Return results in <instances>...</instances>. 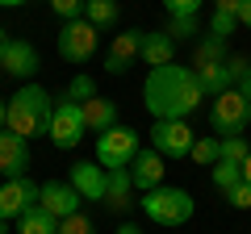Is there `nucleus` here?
Segmentation results:
<instances>
[{
    "label": "nucleus",
    "instance_id": "obj_1",
    "mask_svg": "<svg viewBox=\"0 0 251 234\" xmlns=\"http://www.w3.org/2000/svg\"><path fill=\"white\" fill-rule=\"evenodd\" d=\"M201 100H205V88L197 80V67L163 63L151 67L143 80V105L155 121H188L201 109Z\"/></svg>",
    "mask_w": 251,
    "mask_h": 234
},
{
    "label": "nucleus",
    "instance_id": "obj_2",
    "mask_svg": "<svg viewBox=\"0 0 251 234\" xmlns=\"http://www.w3.org/2000/svg\"><path fill=\"white\" fill-rule=\"evenodd\" d=\"M50 117H54V96L42 84H21L9 96V126L4 130H13L29 142V138L50 134Z\"/></svg>",
    "mask_w": 251,
    "mask_h": 234
},
{
    "label": "nucleus",
    "instance_id": "obj_3",
    "mask_svg": "<svg viewBox=\"0 0 251 234\" xmlns=\"http://www.w3.org/2000/svg\"><path fill=\"white\" fill-rule=\"evenodd\" d=\"M197 201L188 188H172V184H159V188L143 192V213L151 217L155 226H184L193 217Z\"/></svg>",
    "mask_w": 251,
    "mask_h": 234
},
{
    "label": "nucleus",
    "instance_id": "obj_4",
    "mask_svg": "<svg viewBox=\"0 0 251 234\" xmlns=\"http://www.w3.org/2000/svg\"><path fill=\"white\" fill-rule=\"evenodd\" d=\"M138 151H143V138H138V130H130V126H113V130H105V134H97V163L105 171L130 167Z\"/></svg>",
    "mask_w": 251,
    "mask_h": 234
},
{
    "label": "nucleus",
    "instance_id": "obj_5",
    "mask_svg": "<svg viewBox=\"0 0 251 234\" xmlns=\"http://www.w3.org/2000/svg\"><path fill=\"white\" fill-rule=\"evenodd\" d=\"M84 134H88V126H84V105L72 96L54 100V117H50V142L59 146V151H75V146L84 142Z\"/></svg>",
    "mask_w": 251,
    "mask_h": 234
},
{
    "label": "nucleus",
    "instance_id": "obj_6",
    "mask_svg": "<svg viewBox=\"0 0 251 234\" xmlns=\"http://www.w3.org/2000/svg\"><path fill=\"white\" fill-rule=\"evenodd\" d=\"M97 42H100V29L92 25L88 17L67 21V25L59 29V59L80 67V63H88L92 54H97Z\"/></svg>",
    "mask_w": 251,
    "mask_h": 234
},
{
    "label": "nucleus",
    "instance_id": "obj_7",
    "mask_svg": "<svg viewBox=\"0 0 251 234\" xmlns=\"http://www.w3.org/2000/svg\"><path fill=\"white\" fill-rule=\"evenodd\" d=\"M247 117H251V105L243 100V92H239V88H230V92H222V96L209 100V126H214V134H218V138L243 134Z\"/></svg>",
    "mask_w": 251,
    "mask_h": 234
},
{
    "label": "nucleus",
    "instance_id": "obj_8",
    "mask_svg": "<svg viewBox=\"0 0 251 234\" xmlns=\"http://www.w3.org/2000/svg\"><path fill=\"white\" fill-rule=\"evenodd\" d=\"M42 197V184H34L29 176H13V180L0 184V222H17L21 213L38 205Z\"/></svg>",
    "mask_w": 251,
    "mask_h": 234
},
{
    "label": "nucleus",
    "instance_id": "obj_9",
    "mask_svg": "<svg viewBox=\"0 0 251 234\" xmlns=\"http://www.w3.org/2000/svg\"><path fill=\"white\" fill-rule=\"evenodd\" d=\"M193 142H197V134H193L188 121H155L151 126V146L163 159H184V155H193Z\"/></svg>",
    "mask_w": 251,
    "mask_h": 234
},
{
    "label": "nucleus",
    "instance_id": "obj_10",
    "mask_svg": "<svg viewBox=\"0 0 251 234\" xmlns=\"http://www.w3.org/2000/svg\"><path fill=\"white\" fill-rule=\"evenodd\" d=\"M67 184L80 192L84 201H105V184H109V171L100 167L97 159H75L72 171H67Z\"/></svg>",
    "mask_w": 251,
    "mask_h": 234
},
{
    "label": "nucleus",
    "instance_id": "obj_11",
    "mask_svg": "<svg viewBox=\"0 0 251 234\" xmlns=\"http://www.w3.org/2000/svg\"><path fill=\"white\" fill-rule=\"evenodd\" d=\"M163 155L155 151V146H143V151L134 155V163H130V180H134V188L138 192H151V188H159L163 184Z\"/></svg>",
    "mask_w": 251,
    "mask_h": 234
},
{
    "label": "nucleus",
    "instance_id": "obj_12",
    "mask_svg": "<svg viewBox=\"0 0 251 234\" xmlns=\"http://www.w3.org/2000/svg\"><path fill=\"white\" fill-rule=\"evenodd\" d=\"M38 201H42L46 213H54V217L63 222V217L80 213V201H84V197H80V192H75L67 180H46V184H42V197H38Z\"/></svg>",
    "mask_w": 251,
    "mask_h": 234
},
{
    "label": "nucleus",
    "instance_id": "obj_13",
    "mask_svg": "<svg viewBox=\"0 0 251 234\" xmlns=\"http://www.w3.org/2000/svg\"><path fill=\"white\" fill-rule=\"evenodd\" d=\"M29 167V142L13 130H0V176L13 180V176H25Z\"/></svg>",
    "mask_w": 251,
    "mask_h": 234
},
{
    "label": "nucleus",
    "instance_id": "obj_14",
    "mask_svg": "<svg viewBox=\"0 0 251 234\" xmlns=\"http://www.w3.org/2000/svg\"><path fill=\"white\" fill-rule=\"evenodd\" d=\"M0 67H4V75H17V80H29V75L38 71V50L25 42V38H13L9 46H4V54H0Z\"/></svg>",
    "mask_w": 251,
    "mask_h": 234
},
{
    "label": "nucleus",
    "instance_id": "obj_15",
    "mask_svg": "<svg viewBox=\"0 0 251 234\" xmlns=\"http://www.w3.org/2000/svg\"><path fill=\"white\" fill-rule=\"evenodd\" d=\"M100 205L109 213H126L134 205V180H130V167H113L109 171V184H105V201Z\"/></svg>",
    "mask_w": 251,
    "mask_h": 234
},
{
    "label": "nucleus",
    "instance_id": "obj_16",
    "mask_svg": "<svg viewBox=\"0 0 251 234\" xmlns=\"http://www.w3.org/2000/svg\"><path fill=\"white\" fill-rule=\"evenodd\" d=\"M147 67H163L176 63V42H172L163 29H143V54H138Z\"/></svg>",
    "mask_w": 251,
    "mask_h": 234
},
{
    "label": "nucleus",
    "instance_id": "obj_17",
    "mask_svg": "<svg viewBox=\"0 0 251 234\" xmlns=\"http://www.w3.org/2000/svg\"><path fill=\"white\" fill-rule=\"evenodd\" d=\"M84 126H88V134H105V130L122 126V121H117V105L105 100V96L84 100Z\"/></svg>",
    "mask_w": 251,
    "mask_h": 234
},
{
    "label": "nucleus",
    "instance_id": "obj_18",
    "mask_svg": "<svg viewBox=\"0 0 251 234\" xmlns=\"http://www.w3.org/2000/svg\"><path fill=\"white\" fill-rule=\"evenodd\" d=\"M17 234H59V217L46 213L42 201H38L29 213H21V217H17Z\"/></svg>",
    "mask_w": 251,
    "mask_h": 234
},
{
    "label": "nucleus",
    "instance_id": "obj_19",
    "mask_svg": "<svg viewBox=\"0 0 251 234\" xmlns=\"http://www.w3.org/2000/svg\"><path fill=\"white\" fill-rule=\"evenodd\" d=\"M230 59V50H226V42L222 38H214V34H205L197 42V54H193V67H214V63H226Z\"/></svg>",
    "mask_w": 251,
    "mask_h": 234
},
{
    "label": "nucleus",
    "instance_id": "obj_20",
    "mask_svg": "<svg viewBox=\"0 0 251 234\" xmlns=\"http://www.w3.org/2000/svg\"><path fill=\"white\" fill-rule=\"evenodd\" d=\"M109 54L122 59V63H134L138 54H143V29H122L113 38V46H109Z\"/></svg>",
    "mask_w": 251,
    "mask_h": 234
},
{
    "label": "nucleus",
    "instance_id": "obj_21",
    "mask_svg": "<svg viewBox=\"0 0 251 234\" xmlns=\"http://www.w3.org/2000/svg\"><path fill=\"white\" fill-rule=\"evenodd\" d=\"M84 17H88L97 29H113V25H117V17H122V9H117V0H88Z\"/></svg>",
    "mask_w": 251,
    "mask_h": 234
},
{
    "label": "nucleus",
    "instance_id": "obj_22",
    "mask_svg": "<svg viewBox=\"0 0 251 234\" xmlns=\"http://www.w3.org/2000/svg\"><path fill=\"white\" fill-rule=\"evenodd\" d=\"M193 163H201V167H214V163H222V138L218 134H201L197 142H193V155H188Z\"/></svg>",
    "mask_w": 251,
    "mask_h": 234
},
{
    "label": "nucleus",
    "instance_id": "obj_23",
    "mask_svg": "<svg viewBox=\"0 0 251 234\" xmlns=\"http://www.w3.org/2000/svg\"><path fill=\"white\" fill-rule=\"evenodd\" d=\"M209 180H214L222 192H230L234 184L243 180V167H239V163H226V159H222V163H214V167H209Z\"/></svg>",
    "mask_w": 251,
    "mask_h": 234
},
{
    "label": "nucleus",
    "instance_id": "obj_24",
    "mask_svg": "<svg viewBox=\"0 0 251 234\" xmlns=\"http://www.w3.org/2000/svg\"><path fill=\"white\" fill-rule=\"evenodd\" d=\"M163 34H168L172 42H180V38H197V34H201V21H197V17H168Z\"/></svg>",
    "mask_w": 251,
    "mask_h": 234
},
{
    "label": "nucleus",
    "instance_id": "obj_25",
    "mask_svg": "<svg viewBox=\"0 0 251 234\" xmlns=\"http://www.w3.org/2000/svg\"><path fill=\"white\" fill-rule=\"evenodd\" d=\"M247 155H251V142H247L243 134L222 138V159H226V163H239V167H243V163H247Z\"/></svg>",
    "mask_w": 251,
    "mask_h": 234
},
{
    "label": "nucleus",
    "instance_id": "obj_26",
    "mask_svg": "<svg viewBox=\"0 0 251 234\" xmlns=\"http://www.w3.org/2000/svg\"><path fill=\"white\" fill-rule=\"evenodd\" d=\"M63 96H72V100H80V105H84V100L100 96V92H97V80H92V75H75V80L67 84V92H63Z\"/></svg>",
    "mask_w": 251,
    "mask_h": 234
},
{
    "label": "nucleus",
    "instance_id": "obj_27",
    "mask_svg": "<svg viewBox=\"0 0 251 234\" xmlns=\"http://www.w3.org/2000/svg\"><path fill=\"white\" fill-rule=\"evenodd\" d=\"M59 234H97V226H92L88 213H72L59 222Z\"/></svg>",
    "mask_w": 251,
    "mask_h": 234
},
{
    "label": "nucleus",
    "instance_id": "obj_28",
    "mask_svg": "<svg viewBox=\"0 0 251 234\" xmlns=\"http://www.w3.org/2000/svg\"><path fill=\"white\" fill-rule=\"evenodd\" d=\"M50 9L59 13L63 21H80L84 9H88V0H50Z\"/></svg>",
    "mask_w": 251,
    "mask_h": 234
},
{
    "label": "nucleus",
    "instance_id": "obj_29",
    "mask_svg": "<svg viewBox=\"0 0 251 234\" xmlns=\"http://www.w3.org/2000/svg\"><path fill=\"white\" fill-rule=\"evenodd\" d=\"M201 4L205 0H163V9H168V17H197Z\"/></svg>",
    "mask_w": 251,
    "mask_h": 234
},
{
    "label": "nucleus",
    "instance_id": "obj_30",
    "mask_svg": "<svg viewBox=\"0 0 251 234\" xmlns=\"http://www.w3.org/2000/svg\"><path fill=\"white\" fill-rule=\"evenodd\" d=\"M234 29H239V17H230V13H214V21H209V34H214V38L226 42Z\"/></svg>",
    "mask_w": 251,
    "mask_h": 234
},
{
    "label": "nucleus",
    "instance_id": "obj_31",
    "mask_svg": "<svg viewBox=\"0 0 251 234\" xmlns=\"http://www.w3.org/2000/svg\"><path fill=\"white\" fill-rule=\"evenodd\" d=\"M222 197L230 201V209H251V184H247V180H239L230 192H222Z\"/></svg>",
    "mask_w": 251,
    "mask_h": 234
},
{
    "label": "nucleus",
    "instance_id": "obj_32",
    "mask_svg": "<svg viewBox=\"0 0 251 234\" xmlns=\"http://www.w3.org/2000/svg\"><path fill=\"white\" fill-rule=\"evenodd\" d=\"M243 0H214V13H230V17H239Z\"/></svg>",
    "mask_w": 251,
    "mask_h": 234
},
{
    "label": "nucleus",
    "instance_id": "obj_33",
    "mask_svg": "<svg viewBox=\"0 0 251 234\" xmlns=\"http://www.w3.org/2000/svg\"><path fill=\"white\" fill-rule=\"evenodd\" d=\"M105 71H109V75H126V71H130V63H122V59H113V54H105Z\"/></svg>",
    "mask_w": 251,
    "mask_h": 234
},
{
    "label": "nucleus",
    "instance_id": "obj_34",
    "mask_svg": "<svg viewBox=\"0 0 251 234\" xmlns=\"http://www.w3.org/2000/svg\"><path fill=\"white\" fill-rule=\"evenodd\" d=\"M234 88H239V92H243V100L251 105V63H247V71L239 75V84H234Z\"/></svg>",
    "mask_w": 251,
    "mask_h": 234
},
{
    "label": "nucleus",
    "instance_id": "obj_35",
    "mask_svg": "<svg viewBox=\"0 0 251 234\" xmlns=\"http://www.w3.org/2000/svg\"><path fill=\"white\" fill-rule=\"evenodd\" d=\"M239 25L251 29V0H243V9H239Z\"/></svg>",
    "mask_w": 251,
    "mask_h": 234
},
{
    "label": "nucleus",
    "instance_id": "obj_36",
    "mask_svg": "<svg viewBox=\"0 0 251 234\" xmlns=\"http://www.w3.org/2000/svg\"><path fill=\"white\" fill-rule=\"evenodd\" d=\"M113 234H143V226H134V222H122Z\"/></svg>",
    "mask_w": 251,
    "mask_h": 234
},
{
    "label": "nucleus",
    "instance_id": "obj_37",
    "mask_svg": "<svg viewBox=\"0 0 251 234\" xmlns=\"http://www.w3.org/2000/svg\"><path fill=\"white\" fill-rule=\"evenodd\" d=\"M9 126V105H4V96H0V130Z\"/></svg>",
    "mask_w": 251,
    "mask_h": 234
},
{
    "label": "nucleus",
    "instance_id": "obj_38",
    "mask_svg": "<svg viewBox=\"0 0 251 234\" xmlns=\"http://www.w3.org/2000/svg\"><path fill=\"white\" fill-rule=\"evenodd\" d=\"M21 4H29V0H0V9H21Z\"/></svg>",
    "mask_w": 251,
    "mask_h": 234
},
{
    "label": "nucleus",
    "instance_id": "obj_39",
    "mask_svg": "<svg viewBox=\"0 0 251 234\" xmlns=\"http://www.w3.org/2000/svg\"><path fill=\"white\" fill-rule=\"evenodd\" d=\"M9 42H13V38L4 34V25H0V54H4V46H9Z\"/></svg>",
    "mask_w": 251,
    "mask_h": 234
},
{
    "label": "nucleus",
    "instance_id": "obj_40",
    "mask_svg": "<svg viewBox=\"0 0 251 234\" xmlns=\"http://www.w3.org/2000/svg\"><path fill=\"white\" fill-rule=\"evenodd\" d=\"M243 180L251 184V155H247V163H243Z\"/></svg>",
    "mask_w": 251,
    "mask_h": 234
},
{
    "label": "nucleus",
    "instance_id": "obj_41",
    "mask_svg": "<svg viewBox=\"0 0 251 234\" xmlns=\"http://www.w3.org/2000/svg\"><path fill=\"white\" fill-rule=\"evenodd\" d=\"M0 234H9V222H0Z\"/></svg>",
    "mask_w": 251,
    "mask_h": 234
},
{
    "label": "nucleus",
    "instance_id": "obj_42",
    "mask_svg": "<svg viewBox=\"0 0 251 234\" xmlns=\"http://www.w3.org/2000/svg\"><path fill=\"white\" fill-rule=\"evenodd\" d=\"M247 130H251V117H247Z\"/></svg>",
    "mask_w": 251,
    "mask_h": 234
},
{
    "label": "nucleus",
    "instance_id": "obj_43",
    "mask_svg": "<svg viewBox=\"0 0 251 234\" xmlns=\"http://www.w3.org/2000/svg\"><path fill=\"white\" fill-rule=\"evenodd\" d=\"M0 75H4V67H0Z\"/></svg>",
    "mask_w": 251,
    "mask_h": 234
}]
</instances>
